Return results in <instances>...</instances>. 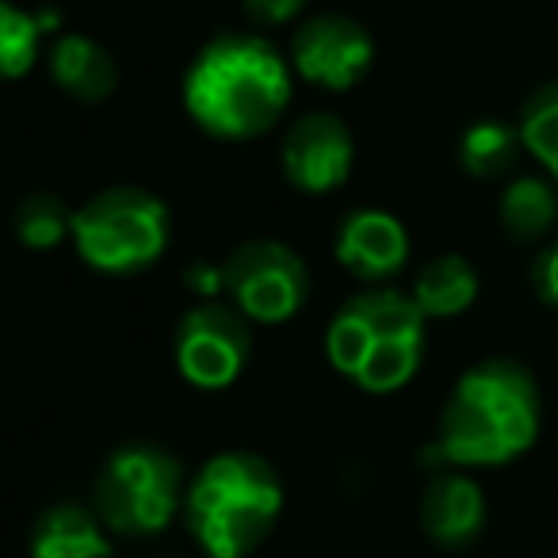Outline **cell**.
Listing matches in <instances>:
<instances>
[{
	"instance_id": "8992f818",
	"label": "cell",
	"mask_w": 558,
	"mask_h": 558,
	"mask_svg": "<svg viewBox=\"0 0 558 558\" xmlns=\"http://www.w3.org/2000/svg\"><path fill=\"white\" fill-rule=\"evenodd\" d=\"M187 482L184 466L169 448L134 440L104 459L93 486V509L111 527V535L146 539L184 512Z\"/></svg>"
},
{
	"instance_id": "2e32d148",
	"label": "cell",
	"mask_w": 558,
	"mask_h": 558,
	"mask_svg": "<svg viewBox=\"0 0 558 558\" xmlns=\"http://www.w3.org/2000/svg\"><path fill=\"white\" fill-rule=\"evenodd\" d=\"M555 180L543 177H512L509 184L497 195V222L509 233L512 241H543L555 230L558 218V195H555Z\"/></svg>"
},
{
	"instance_id": "30bf717a",
	"label": "cell",
	"mask_w": 558,
	"mask_h": 558,
	"mask_svg": "<svg viewBox=\"0 0 558 558\" xmlns=\"http://www.w3.org/2000/svg\"><path fill=\"white\" fill-rule=\"evenodd\" d=\"M356 165V142L341 116L333 111H306L283 131L279 142V169L295 192L329 195L349 184Z\"/></svg>"
},
{
	"instance_id": "9c48e42d",
	"label": "cell",
	"mask_w": 558,
	"mask_h": 558,
	"mask_svg": "<svg viewBox=\"0 0 558 558\" xmlns=\"http://www.w3.org/2000/svg\"><path fill=\"white\" fill-rule=\"evenodd\" d=\"M291 70L299 81L326 93H349L372 73L375 39L360 20L344 12H318L306 16L291 35Z\"/></svg>"
},
{
	"instance_id": "4fadbf2b",
	"label": "cell",
	"mask_w": 558,
	"mask_h": 558,
	"mask_svg": "<svg viewBox=\"0 0 558 558\" xmlns=\"http://www.w3.org/2000/svg\"><path fill=\"white\" fill-rule=\"evenodd\" d=\"M50 81L77 104H104L119 88V62L93 35L65 32L47 50Z\"/></svg>"
},
{
	"instance_id": "ba28073f",
	"label": "cell",
	"mask_w": 558,
	"mask_h": 558,
	"mask_svg": "<svg viewBox=\"0 0 558 558\" xmlns=\"http://www.w3.org/2000/svg\"><path fill=\"white\" fill-rule=\"evenodd\" d=\"M253 356V322L230 303H199L177 322L172 360L187 387L226 390Z\"/></svg>"
},
{
	"instance_id": "7a4b0ae2",
	"label": "cell",
	"mask_w": 558,
	"mask_h": 558,
	"mask_svg": "<svg viewBox=\"0 0 558 558\" xmlns=\"http://www.w3.org/2000/svg\"><path fill=\"white\" fill-rule=\"evenodd\" d=\"M291 96V58L253 32H222L203 43L180 81L187 119L218 142L264 138L283 119Z\"/></svg>"
},
{
	"instance_id": "6da1fadb",
	"label": "cell",
	"mask_w": 558,
	"mask_h": 558,
	"mask_svg": "<svg viewBox=\"0 0 558 558\" xmlns=\"http://www.w3.org/2000/svg\"><path fill=\"white\" fill-rule=\"evenodd\" d=\"M543 428V395L520 360L489 356L466 367L444 398L436 440L425 448V466L436 471H482L509 466Z\"/></svg>"
},
{
	"instance_id": "8fae6325",
	"label": "cell",
	"mask_w": 558,
	"mask_h": 558,
	"mask_svg": "<svg viewBox=\"0 0 558 558\" xmlns=\"http://www.w3.org/2000/svg\"><path fill=\"white\" fill-rule=\"evenodd\" d=\"M333 256L364 288H387L410 260V230L383 207H356L337 222Z\"/></svg>"
},
{
	"instance_id": "ac0fdd59",
	"label": "cell",
	"mask_w": 558,
	"mask_h": 558,
	"mask_svg": "<svg viewBox=\"0 0 558 558\" xmlns=\"http://www.w3.org/2000/svg\"><path fill=\"white\" fill-rule=\"evenodd\" d=\"M73 215L77 210L54 192H32L16 203V215H12V226H16L20 245L35 248V253H50L62 241H73Z\"/></svg>"
},
{
	"instance_id": "5b68a950",
	"label": "cell",
	"mask_w": 558,
	"mask_h": 558,
	"mask_svg": "<svg viewBox=\"0 0 558 558\" xmlns=\"http://www.w3.org/2000/svg\"><path fill=\"white\" fill-rule=\"evenodd\" d=\"M172 241V215L161 195L116 184L81 203L73 215V248L93 271L138 276L154 268Z\"/></svg>"
},
{
	"instance_id": "277c9868",
	"label": "cell",
	"mask_w": 558,
	"mask_h": 558,
	"mask_svg": "<svg viewBox=\"0 0 558 558\" xmlns=\"http://www.w3.org/2000/svg\"><path fill=\"white\" fill-rule=\"evenodd\" d=\"M425 326L410 291L364 288L329 318L326 360L364 395H395L425 364Z\"/></svg>"
},
{
	"instance_id": "44dd1931",
	"label": "cell",
	"mask_w": 558,
	"mask_h": 558,
	"mask_svg": "<svg viewBox=\"0 0 558 558\" xmlns=\"http://www.w3.org/2000/svg\"><path fill=\"white\" fill-rule=\"evenodd\" d=\"M184 291H192L199 303H218V295H226V271L222 260H192L184 268Z\"/></svg>"
},
{
	"instance_id": "603a6c76",
	"label": "cell",
	"mask_w": 558,
	"mask_h": 558,
	"mask_svg": "<svg viewBox=\"0 0 558 558\" xmlns=\"http://www.w3.org/2000/svg\"><path fill=\"white\" fill-rule=\"evenodd\" d=\"M241 9L248 12V20L260 27H279L303 16L306 0H241Z\"/></svg>"
},
{
	"instance_id": "52a82bcc",
	"label": "cell",
	"mask_w": 558,
	"mask_h": 558,
	"mask_svg": "<svg viewBox=\"0 0 558 558\" xmlns=\"http://www.w3.org/2000/svg\"><path fill=\"white\" fill-rule=\"evenodd\" d=\"M226 299L238 306L253 326H283L311 299V271L306 260L276 238H253L230 248L222 260Z\"/></svg>"
},
{
	"instance_id": "d6986e66",
	"label": "cell",
	"mask_w": 558,
	"mask_h": 558,
	"mask_svg": "<svg viewBox=\"0 0 558 558\" xmlns=\"http://www.w3.org/2000/svg\"><path fill=\"white\" fill-rule=\"evenodd\" d=\"M517 126L527 157H535V165L558 184V81H547L527 96Z\"/></svg>"
},
{
	"instance_id": "7c38bea8",
	"label": "cell",
	"mask_w": 558,
	"mask_h": 558,
	"mask_svg": "<svg viewBox=\"0 0 558 558\" xmlns=\"http://www.w3.org/2000/svg\"><path fill=\"white\" fill-rule=\"evenodd\" d=\"M486 494L466 471H436L417 505L421 532L444 550H466L486 532Z\"/></svg>"
},
{
	"instance_id": "e0dca14e",
	"label": "cell",
	"mask_w": 558,
	"mask_h": 558,
	"mask_svg": "<svg viewBox=\"0 0 558 558\" xmlns=\"http://www.w3.org/2000/svg\"><path fill=\"white\" fill-rule=\"evenodd\" d=\"M527 154L517 123L505 119H478L459 134L456 157L466 177L474 180H501L517 169V157Z\"/></svg>"
},
{
	"instance_id": "ffe728a7",
	"label": "cell",
	"mask_w": 558,
	"mask_h": 558,
	"mask_svg": "<svg viewBox=\"0 0 558 558\" xmlns=\"http://www.w3.org/2000/svg\"><path fill=\"white\" fill-rule=\"evenodd\" d=\"M43 39H47V32L39 24V12L20 9L16 0L0 4V73L4 77H27L35 70V62H39Z\"/></svg>"
},
{
	"instance_id": "3957f363",
	"label": "cell",
	"mask_w": 558,
	"mask_h": 558,
	"mask_svg": "<svg viewBox=\"0 0 558 558\" xmlns=\"http://www.w3.org/2000/svg\"><path fill=\"white\" fill-rule=\"evenodd\" d=\"M283 517V478L256 451H218L187 478L184 524L203 558H253Z\"/></svg>"
},
{
	"instance_id": "9a60e30c",
	"label": "cell",
	"mask_w": 558,
	"mask_h": 558,
	"mask_svg": "<svg viewBox=\"0 0 558 558\" xmlns=\"http://www.w3.org/2000/svg\"><path fill=\"white\" fill-rule=\"evenodd\" d=\"M478 291H482V283H478L474 264L459 253H440L417 271L410 295L428 322H448L471 311V306L478 303Z\"/></svg>"
},
{
	"instance_id": "7402d4cb",
	"label": "cell",
	"mask_w": 558,
	"mask_h": 558,
	"mask_svg": "<svg viewBox=\"0 0 558 558\" xmlns=\"http://www.w3.org/2000/svg\"><path fill=\"white\" fill-rule=\"evenodd\" d=\"M532 291L543 306L558 311V238L535 253L532 260Z\"/></svg>"
},
{
	"instance_id": "5bb4252c",
	"label": "cell",
	"mask_w": 558,
	"mask_h": 558,
	"mask_svg": "<svg viewBox=\"0 0 558 558\" xmlns=\"http://www.w3.org/2000/svg\"><path fill=\"white\" fill-rule=\"evenodd\" d=\"M32 558H111V527L100 512L58 501L32 524Z\"/></svg>"
}]
</instances>
